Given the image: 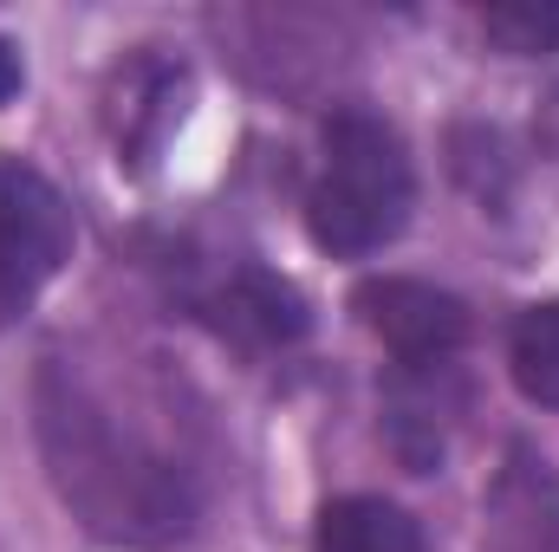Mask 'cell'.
<instances>
[{
    "mask_svg": "<svg viewBox=\"0 0 559 552\" xmlns=\"http://www.w3.org/2000/svg\"><path fill=\"white\" fill-rule=\"evenodd\" d=\"M508 371L514 391L540 410H559V299H540L508 332Z\"/></svg>",
    "mask_w": 559,
    "mask_h": 552,
    "instance_id": "ba28073f",
    "label": "cell"
},
{
    "mask_svg": "<svg viewBox=\"0 0 559 552\" xmlns=\"http://www.w3.org/2000/svg\"><path fill=\"white\" fill-rule=\"evenodd\" d=\"M358 319L384 338L391 371H455L468 345V305L429 279H365Z\"/></svg>",
    "mask_w": 559,
    "mask_h": 552,
    "instance_id": "5b68a950",
    "label": "cell"
},
{
    "mask_svg": "<svg viewBox=\"0 0 559 552\" xmlns=\"http://www.w3.org/2000/svg\"><path fill=\"white\" fill-rule=\"evenodd\" d=\"M20 85H26V72H20V52H13V46L0 39V105H7V98H13Z\"/></svg>",
    "mask_w": 559,
    "mask_h": 552,
    "instance_id": "30bf717a",
    "label": "cell"
},
{
    "mask_svg": "<svg viewBox=\"0 0 559 552\" xmlns=\"http://www.w3.org/2000/svg\"><path fill=\"white\" fill-rule=\"evenodd\" d=\"M481 33L501 46V52H559V7L554 0H514V7H488L481 13Z\"/></svg>",
    "mask_w": 559,
    "mask_h": 552,
    "instance_id": "9c48e42d",
    "label": "cell"
},
{
    "mask_svg": "<svg viewBox=\"0 0 559 552\" xmlns=\"http://www.w3.org/2000/svg\"><path fill=\"white\" fill-rule=\"evenodd\" d=\"M182 305L241 351H280V345L306 338V299L254 261L209 267V274L195 261H182Z\"/></svg>",
    "mask_w": 559,
    "mask_h": 552,
    "instance_id": "277c9868",
    "label": "cell"
},
{
    "mask_svg": "<svg viewBox=\"0 0 559 552\" xmlns=\"http://www.w3.org/2000/svg\"><path fill=\"white\" fill-rule=\"evenodd\" d=\"M33 429L66 514L92 540L163 552L195 533V514H202L195 475L156 442H143L66 358H46L33 377Z\"/></svg>",
    "mask_w": 559,
    "mask_h": 552,
    "instance_id": "6da1fadb",
    "label": "cell"
},
{
    "mask_svg": "<svg viewBox=\"0 0 559 552\" xmlns=\"http://www.w3.org/2000/svg\"><path fill=\"white\" fill-rule=\"evenodd\" d=\"M72 202L20 156L0 163V325L26 319L46 279L72 261Z\"/></svg>",
    "mask_w": 559,
    "mask_h": 552,
    "instance_id": "3957f363",
    "label": "cell"
},
{
    "mask_svg": "<svg viewBox=\"0 0 559 552\" xmlns=\"http://www.w3.org/2000/svg\"><path fill=\"white\" fill-rule=\"evenodd\" d=\"M411 202H417V176H411L404 137L378 111H358V105L332 111L319 143V176L306 195L312 241L338 261H365L404 235Z\"/></svg>",
    "mask_w": 559,
    "mask_h": 552,
    "instance_id": "7a4b0ae2",
    "label": "cell"
},
{
    "mask_svg": "<svg viewBox=\"0 0 559 552\" xmlns=\"http://www.w3.org/2000/svg\"><path fill=\"white\" fill-rule=\"evenodd\" d=\"M312 552H423V527L378 494H345L319 507Z\"/></svg>",
    "mask_w": 559,
    "mask_h": 552,
    "instance_id": "52a82bcc",
    "label": "cell"
},
{
    "mask_svg": "<svg viewBox=\"0 0 559 552\" xmlns=\"http://www.w3.org/2000/svg\"><path fill=\"white\" fill-rule=\"evenodd\" d=\"M481 547L559 552V468L534 442H508V455L481 494Z\"/></svg>",
    "mask_w": 559,
    "mask_h": 552,
    "instance_id": "8992f818",
    "label": "cell"
}]
</instances>
